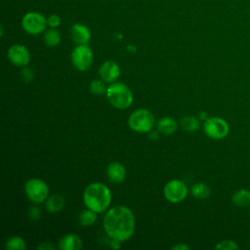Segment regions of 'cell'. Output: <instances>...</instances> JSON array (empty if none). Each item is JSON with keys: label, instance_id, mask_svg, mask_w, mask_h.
Masks as SVG:
<instances>
[{"label": "cell", "instance_id": "cell-10", "mask_svg": "<svg viewBox=\"0 0 250 250\" xmlns=\"http://www.w3.org/2000/svg\"><path fill=\"white\" fill-rule=\"evenodd\" d=\"M7 57L16 66H26L30 62V53L28 49L21 44H15L8 50Z\"/></svg>", "mask_w": 250, "mask_h": 250}, {"label": "cell", "instance_id": "cell-28", "mask_svg": "<svg viewBox=\"0 0 250 250\" xmlns=\"http://www.w3.org/2000/svg\"><path fill=\"white\" fill-rule=\"evenodd\" d=\"M37 249H40V250H53L55 249V246L50 243V242H42L41 244H39L37 246Z\"/></svg>", "mask_w": 250, "mask_h": 250}, {"label": "cell", "instance_id": "cell-26", "mask_svg": "<svg viewBox=\"0 0 250 250\" xmlns=\"http://www.w3.org/2000/svg\"><path fill=\"white\" fill-rule=\"evenodd\" d=\"M21 78L23 82H30L33 79V72H32L31 68L24 67L21 71Z\"/></svg>", "mask_w": 250, "mask_h": 250}, {"label": "cell", "instance_id": "cell-30", "mask_svg": "<svg viewBox=\"0 0 250 250\" xmlns=\"http://www.w3.org/2000/svg\"><path fill=\"white\" fill-rule=\"evenodd\" d=\"M172 249H174V250H188V249H189V247L186 244L181 243V244H177V245L173 246Z\"/></svg>", "mask_w": 250, "mask_h": 250}, {"label": "cell", "instance_id": "cell-12", "mask_svg": "<svg viewBox=\"0 0 250 250\" xmlns=\"http://www.w3.org/2000/svg\"><path fill=\"white\" fill-rule=\"evenodd\" d=\"M70 37L77 45L88 44L91 39V31L83 23H74L70 27Z\"/></svg>", "mask_w": 250, "mask_h": 250}, {"label": "cell", "instance_id": "cell-4", "mask_svg": "<svg viewBox=\"0 0 250 250\" xmlns=\"http://www.w3.org/2000/svg\"><path fill=\"white\" fill-rule=\"evenodd\" d=\"M155 123L153 114L146 108L133 111L128 119L129 127L138 133H147L152 130Z\"/></svg>", "mask_w": 250, "mask_h": 250}, {"label": "cell", "instance_id": "cell-11", "mask_svg": "<svg viewBox=\"0 0 250 250\" xmlns=\"http://www.w3.org/2000/svg\"><path fill=\"white\" fill-rule=\"evenodd\" d=\"M99 74L101 78L107 83H113L120 75V67L114 61H105L99 69Z\"/></svg>", "mask_w": 250, "mask_h": 250}, {"label": "cell", "instance_id": "cell-7", "mask_svg": "<svg viewBox=\"0 0 250 250\" xmlns=\"http://www.w3.org/2000/svg\"><path fill=\"white\" fill-rule=\"evenodd\" d=\"M73 66L79 71H87L93 63V52L88 44L77 45L70 55Z\"/></svg>", "mask_w": 250, "mask_h": 250}, {"label": "cell", "instance_id": "cell-22", "mask_svg": "<svg viewBox=\"0 0 250 250\" xmlns=\"http://www.w3.org/2000/svg\"><path fill=\"white\" fill-rule=\"evenodd\" d=\"M5 248L7 250H24L26 248V244L24 239L21 236H12L7 239Z\"/></svg>", "mask_w": 250, "mask_h": 250}, {"label": "cell", "instance_id": "cell-14", "mask_svg": "<svg viewBox=\"0 0 250 250\" xmlns=\"http://www.w3.org/2000/svg\"><path fill=\"white\" fill-rule=\"evenodd\" d=\"M58 247L61 250H80L82 239L76 233H66L59 240Z\"/></svg>", "mask_w": 250, "mask_h": 250}, {"label": "cell", "instance_id": "cell-27", "mask_svg": "<svg viewBox=\"0 0 250 250\" xmlns=\"http://www.w3.org/2000/svg\"><path fill=\"white\" fill-rule=\"evenodd\" d=\"M28 217L32 221H36L40 217V209L37 206H31L28 210Z\"/></svg>", "mask_w": 250, "mask_h": 250}, {"label": "cell", "instance_id": "cell-33", "mask_svg": "<svg viewBox=\"0 0 250 250\" xmlns=\"http://www.w3.org/2000/svg\"><path fill=\"white\" fill-rule=\"evenodd\" d=\"M127 49H128L129 51H131V52H135V51H136V48H135V46H132V45H129Z\"/></svg>", "mask_w": 250, "mask_h": 250}, {"label": "cell", "instance_id": "cell-21", "mask_svg": "<svg viewBox=\"0 0 250 250\" xmlns=\"http://www.w3.org/2000/svg\"><path fill=\"white\" fill-rule=\"evenodd\" d=\"M181 127L188 132H193L199 128V119L193 115H186L180 120Z\"/></svg>", "mask_w": 250, "mask_h": 250}, {"label": "cell", "instance_id": "cell-15", "mask_svg": "<svg viewBox=\"0 0 250 250\" xmlns=\"http://www.w3.org/2000/svg\"><path fill=\"white\" fill-rule=\"evenodd\" d=\"M157 130L159 133H162L164 135H172L176 132L177 130V122L175 119L169 116H165L160 118L157 121Z\"/></svg>", "mask_w": 250, "mask_h": 250}, {"label": "cell", "instance_id": "cell-32", "mask_svg": "<svg viewBox=\"0 0 250 250\" xmlns=\"http://www.w3.org/2000/svg\"><path fill=\"white\" fill-rule=\"evenodd\" d=\"M199 119H201V120H206V119H207L206 113H205V112H200V113H199Z\"/></svg>", "mask_w": 250, "mask_h": 250}, {"label": "cell", "instance_id": "cell-9", "mask_svg": "<svg viewBox=\"0 0 250 250\" xmlns=\"http://www.w3.org/2000/svg\"><path fill=\"white\" fill-rule=\"evenodd\" d=\"M188 191L187 185L177 179L168 182L163 189L165 198L172 203H179L183 201L187 197Z\"/></svg>", "mask_w": 250, "mask_h": 250}, {"label": "cell", "instance_id": "cell-6", "mask_svg": "<svg viewBox=\"0 0 250 250\" xmlns=\"http://www.w3.org/2000/svg\"><path fill=\"white\" fill-rule=\"evenodd\" d=\"M47 19L38 12H28L21 19L23 30L30 35H38L47 29Z\"/></svg>", "mask_w": 250, "mask_h": 250}, {"label": "cell", "instance_id": "cell-13", "mask_svg": "<svg viewBox=\"0 0 250 250\" xmlns=\"http://www.w3.org/2000/svg\"><path fill=\"white\" fill-rule=\"evenodd\" d=\"M106 176L111 183L120 184L125 180L126 169L121 163L113 161L106 167Z\"/></svg>", "mask_w": 250, "mask_h": 250}, {"label": "cell", "instance_id": "cell-18", "mask_svg": "<svg viewBox=\"0 0 250 250\" xmlns=\"http://www.w3.org/2000/svg\"><path fill=\"white\" fill-rule=\"evenodd\" d=\"M43 40L47 46L55 47V46L59 45L61 42V34L56 28L50 27L49 29H46L44 31Z\"/></svg>", "mask_w": 250, "mask_h": 250}, {"label": "cell", "instance_id": "cell-25", "mask_svg": "<svg viewBox=\"0 0 250 250\" xmlns=\"http://www.w3.org/2000/svg\"><path fill=\"white\" fill-rule=\"evenodd\" d=\"M47 22H48V26L56 28L61 24L62 19H61L60 16H58L56 14H53V15H51L47 18Z\"/></svg>", "mask_w": 250, "mask_h": 250}, {"label": "cell", "instance_id": "cell-29", "mask_svg": "<svg viewBox=\"0 0 250 250\" xmlns=\"http://www.w3.org/2000/svg\"><path fill=\"white\" fill-rule=\"evenodd\" d=\"M109 245L113 249H118V248L121 247V241L118 240V239H115V238H111V240L109 242Z\"/></svg>", "mask_w": 250, "mask_h": 250}, {"label": "cell", "instance_id": "cell-5", "mask_svg": "<svg viewBox=\"0 0 250 250\" xmlns=\"http://www.w3.org/2000/svg\"><path fill=\"white\" fill-rule=\"evenodd\" d=\"M24 191L27 198L33 203H42L49 197L48 185L37 178H32L25 182Z\"/></svg>", "mask_w": 250, "mask_h": 250}, {"label": "cell", "instance_id": "cell-20", "mask_svg": "<svg viewBox=\"0 0 250 250\" xmlns=\"http://www.w3.org/2000/svg\"><path fill=\"white\" fill-rule=\"evenodd\" d=\"M190 191H191L192 196L195 198H198V199H205V198L209 197V195L211 193L210 188L204 183H196V184L192 185Z\"/></svg>", "mask_w": 250, "mask_h": 250}, {"label": "cell", "instance_id": "cell-19", "mask_svg": "<svg viewBox=\"0 0 250 250\" xmlns=\"http://www.w3.org/2000/svg\"><path fill=\"white\" fill-rule=\"evenodd\" d=\"M97 214L98 213L89 208L84 209L78 215V222L83 227L92 226L97 221Z\"/></svg>", "mask_w": 250, "mask_h": 250}, {"label": "cell", "instance_id": "cell-31", "mask_svg": "<svg viewBox=\"0 0 250 250\" xmlns=\"http://www.w3.org/2000/svg\"><path fill=\"white\" fill-rule=\"evenodd\" d=\"M148 133H149L148 134V138L150 140H152V141H156L158 139V137H159L158 132H156V131H149Z\"/></svg>", "mask_w": 250, "mask_h": 250}, {"label": "cell", "instance_id": "cell-23", "mask_svg": "<svg viewBox=\"0 0 250 250\" xmlns=\"http://www.w3.org/2000/svg\"><path fill=\"white\" fill-rule=\"evenodd\" d=\"M106 89L107 87H105L104 82L100 80V79H95L90 83L89 86V90L92 94L96 95V96H100L103 94L106 93Z\"/></svg>", "mask_w": 250, "mask_h": 250}, {"label": "cell", "instance_id": "cell-16", "mask_svg": "<svg viewBox=\"0 0 250 250\" xmlns=\"http://www.w3.org/2000/svg\"><path fill=\"white\" fill-rule=\"evenodd\" d=\"M65 204L64 198L60 194H53L46 199L45 207L49 213H58L60 212Z\"/></svg>", "mask_w": 250, "mask_h": 250}, {"label": "cell", "instance_id": "cell-3", "mask_svg": "<svg viewBox=\"0 0 250 250\" xmlns=\"http://www.w3.org/2000/svg\"><path fill=\"white\" fill-rule=\"evenodd\" d=\"M105 96L109 104L118 109H125L133 103L132 91L122 82L111 83L106 89Z\"/></svg>", "mask_w": 250, "mask_h": 250}, {"label": "cell", "instance_id": "cell-1", "mask_svg": "<svg viewBox=\"0 0 250 250\" xmlns=\"http://www.w3.org/2000/svg\"><path fill=\"white\" fill-rule=\"evenodd\" d=\"M135 216L126 206H114L104 217V229L110 238L120 241L131 238L135 231Z\"/></svg>", "mask_w": 250, "mask_h": 250}, {"label": "cell", "instance_id": "cell-17", "mask_svg": "<svg viewBox=\"0 0 250 250\" xmlns=\"http://www.w3.org/2000/svg\"><path fill=\"white\" fill-rule=\"evenodd\" d=\"M231 201L238 207L248 206L250 204V191L244 188L235 191L231 197Z\"/></svg>", "mask_w": 250, "mask_h": 250}, {"label": "cell", "instance_id": "cell-24", "mask_svg": "<svg viewBox=\"0 0 250 250\" xmlns=\"http://www.w3.org/2000/svg\"><path fill=\"white\" fill-rule=\"evenodd\" d=\"M237 248V244L232 240H223L216 245V249L220 250H234Z\"/></svg>", "mask_w": 250, "mask_h": 250}, {"label": "cell", "instance_id": "cell-2", "mask_svg": "<svg viewBox=\"0 0 250 250\" xmlns=\"http://www.w3.org/2000/svg\"><path fill=\"white\" fill-rule=\"evenodd\" d=\"M83 201L87 208L96 213H103L111 202V192L104 184L93 183L85 188Z\"/></svg>", "mask_w": 250, "mask_h": 250}, {"label": "cell", "instance_id": "cell-8", "mask_svg": "<svg viewBox=\"0 0 250 250\" xmlns=\"http://www.w3.org/2000/svg\"><path fill=\"white\" fill-rule=\"evenodd\" d=\"M204 133L213 140L224 139L229 131L228 122L218 116L209 117L204 121L203 125Z\"/></svg>", "mask_w": 250, "mask_h": 250}]
</instances>
